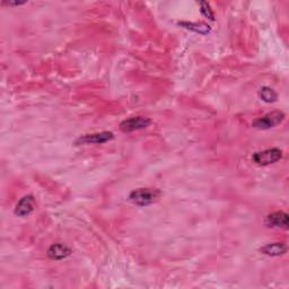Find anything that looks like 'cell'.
Listing matches in <instances>:
<instances>
[{
    "instance_id": "cell-6",
    "label": "cell",
    "mask_w": 289,
    "mask_h": 289,
    "mask_svg": "<svg viewBox=\"0 0 289 289\" xmlns=\"http://www.w3.org/2000/svg\"><path fill=\"white\" fill-rule=\"evenodd\" d=\"M266 225L268 227L288 228V215L283 211H276L268 215L266 218Z\"/></svg>"
},
{
    "instance_id": "cell-8",
    "label": "cell",
    "mask_w": 289,
    "mask_h": 289,
    "mask_svg": "<svg viewBox=\"0 0 289 289\" xmlns=\"http://www.w3.org/2000/svg\"><path fill=\"white\" fill-rule=\"evenodd\" d=\"M71 254V250L67 245L61 243L52 244L47 250V256L52 260H63Z\"/></svg>"
},
{
    "instance_id": "cell-9",
    "label": "cell",
    "mask_w": 289,
    "mask_h": 289,
    "mask_svg": "<svg viewBox=\"0 0 289 289\" xmlns=\"http://www.w3.org/2000/svg\"><path fill=\"white\" fill-rule=\"evenodd\" d=\"M261 252L269 256H280L287 252V245L285 243L268 244L261 249Z\"/></svg>"
},
{
    "instance_id": "cell-3",
    "label": "cell",
    "mask_w": 289,
    "mask_h": 289,
    "mask_svg": "<svg viewBox=\"0 0 289 289\" xmlns=\"http://www.w3.org/2000/svg\"><path fill=\"white\" fill-rule=\"evenodd\" d=\"M281 158H282V152L279 148L266 149V151L255 153L252 157L253 162L256 165H260V166H267V165L275 164Z\"/></svg>"
},
{
    "instance_id": "cell-11",
    "label": "cell",
    "mask_w": 289,
    "mask_h": 289,
    "mask_svg": "<svg viewBox=\"0 0 289 289\" xmlns=\"http://www.w3.org/2000/svg\"><path fill=\"white\" fill-rule=\"evenodd\" d=\"M259 95L262 101H264L266 103H275V102L278 100V94L275 92L274 89L270 87H262L259 90Z\"/></svg>"
},
{
    "instance_id": "cell-5",
    "label": "cell",
    "mask_w": 289,
    "mask_h": 289,
    "mask_svg": "<svg viewBox=\"0 0 289 289\" xmlns=\"http://www.w3.org/2000/svg\"><path fill=\"white\" fill-rule=\"evenodd\" d=\"M114 138V135L109 131H103V132H98V133H92V135H84L77 139V143H105Z\"/></svg>"
},
{
    "instance_id": "cell-4",
    "label": "cell",
    "mask_w": 289,
    "mask_h": 289,
    "mask_svg": "<svg viewBox=\"0 0 289 289\" xmlns=\"http://www.w3.org/2000/svg\"><path fill=\"white\" fill-rule=\"evenodd\" d=\"M152 121L149 120L148 117L133 116L120 123V130L125 133L142 130V129H146L147 127H149Z\"/></svg>"
},
{
    "instance_id": "cell-7",
    "label": "cell",
    "mask_w": 289,
    "mask_h": 289,
    "mask_svg": "<svg viewBox=\"0 0 289 289\" xmlns=\"http://www.w3.org/2000/svg\"><path fill=\"white\" fill-rule=\"evenodd\" d=\"M34 207H35L34 198L32 196H26L22 198V199L18 201L17 205H16L15 213L19 217H26L33 212Z\"/></svg>"
},
{
    "instance_id": "cell-12",
    "label": "cell",
    "mask_w": 289,
    "mask_h": 289,
    "mask_svg": "<svg viewBox=\"0 0 289 289\" xmlns=\"http://www.w3.org/2000/svg\"><path fill=\"white\" fill-rule=\"evenodd\" d=\"M200 6H201L200 12L203 16H205V17L209 18L210 20H215V16H213V13H212V10L209 6V4L206 3V2H201Z\"/></svg>"
},
{
    "instance_id": "cell-1",
    "label": "cell",
    "mask_w": 289,
    "mask_h": 289,
    "mask_svg": "<svg viewBox=\"0 0 289 289\" xmlns=\"http://www.w3.org/2000/svg\"><path fill=\"white\" fill-rule=\"evenodd\" d=\"M159 195V191L156 189H137L131 192L129 199L139 207H146L156 201Z\"/></svg>"
},
{
    "instance_id": "cell-10",
    "label": "cell",
    "mask_w": 289,
    "mask_h": 289,
    "mask_svg": "<svg viewBox=\"0 0 289 289\" xmlns=\"http://www.w3.org/2000/svg\"><path fill=\"white\" fill-rule=\"evenodd\" d=\"M180 25L184 26L185 29L191 30L196 32V33H199V34H208L210 32V26L207 25V24H203V23H188V22H182L180 23Z\"/></svg>"
},
{
    "instance_id": "cell-2",
    "label": "cell",
    "mask_w": 289,
    "mask_h": 289,
    "mask_svg": "<svg viewBox=\"0 0 289 289\" xmlns=\"http://www.w3.org/2000/svg\"><path fill=\"white\" fill-rule=\"evenodd\" d=\"M285 113L281 111H274V112H270V113H268L263 116L259 117V119H256L253 121L252 123V127L256 128V129H260V130H267V129H271V128H274L278 125H280V123L285 120Z\"/></svg>"
}]
</instances>
